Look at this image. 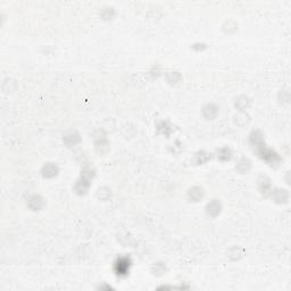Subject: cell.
Here are the masks:
<instances>
[{
  "label": "cell",
  "mask_w": 291,
  "mask_h": 291,
  "mask_svg": "<svg viewBox=\"0 0 291 291\" xmlns=\"http://www.w3.org/2000/svg\"><path fill=\"white\" fill-rule=\"evenodd\" d=\"M130 262L127 258H121L116 263V273L118 275H125L129 272Z\"/></svg>",
  "instance_id": "cell-1"
},
{
  "label": "cell",
  "mask_w": 291,
  "mask_h": 291,
  "mask_svg": "<svg viewBox=\"0 0 291 291\" xmlns=\"http://www.w3.org/2000/svg\"><path fill=\"white\" fill-rule=\"evenodd\" d=\"M208 213L211 215H217L220 213V205L218 202L213 201L208 205Z\"/></svg>",
  "instance_id": "cell-2"
},
{
  "label": "cell",
  "mask_w": 291,
  "mask_h": 291,
  "mask_svg": "<svg viewBox=\"0 0 291 291\" xmlns=\"http://www.w3.org/2000/svg\"><path fill=\"white\" fill-rule=\"evenodd\" d=\"M56 174V167L54 165H47L44 167V175L46 176H54Z\"/></svg>",
  "instance_id": "cell-3"
},
{
  "label": "cell",
  "mask_w": 291,
  "mask_h": 291,
  "mask_svg": "<svg viewBox=\"0 0 291 291\" xmlns=\"http://www.w3.org/2000/svg\"><path fill=\"white\" fill-rule=\"evenodd\" d=\"M190 191H191V190H190ZM190 195H196V192H195V189H193V190L191 191ZM200 197H201V190L199 189V190H198V192H197V199H199Z\"/></svg>",
  "instance_id": "cell-4"
}]
</instances>
